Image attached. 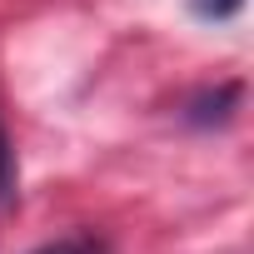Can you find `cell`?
<instances>
[{
    "label": "cell",
    "instance_id": "cell-3",
    "mask_svg": "<svg viewBox=\"0 0 254 254\" xmlns=\"http://www.w3.org/2000/svg\"><path fill=\"white\" fill-rule=\"evenodd\" d=\"M30 254H95V244L90 239H55V244H40Z\"/></svg>",
    "mask_w": 254,
    "mask_h": 254
},
{
    "label": "cell",
    "instance_id": "cell-2",
    "mask_svg": "<svg viewBox=\"0 0 254 254\" xmlns=\"http://www.w3.org/2000/svg\"><path fill=\"white\" fill-rule=\"evenodd\" d=\"M239 5H244V0H194V15L199 20H229Z\"/></svg>",
    "mask_w": 254,
    "mask_h": 254
},
{
    "label": "cell",
    "instance_id": "cell-1",
    "mask_svg": "<svg viewBox=\"0 0 254 254\" xmlns=\"http://www.w3.org/2000/svg\"><path fill=\"white\" fill-rule=\"evenodd\" d=\"M10 199H15V145L0 125V204H10Z\"/></svg>",
    "mask_w": 254,
    "mask_h": 254
}]
</instances>
